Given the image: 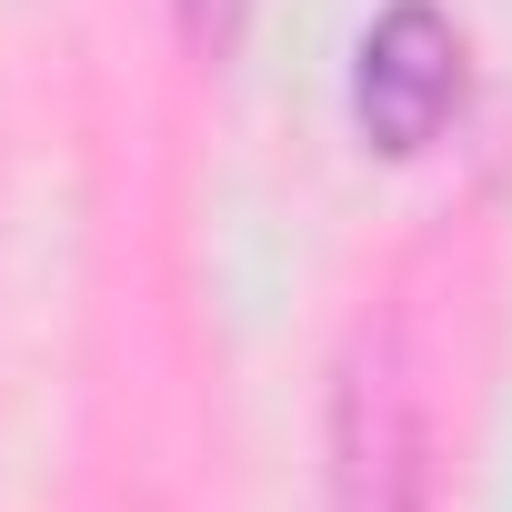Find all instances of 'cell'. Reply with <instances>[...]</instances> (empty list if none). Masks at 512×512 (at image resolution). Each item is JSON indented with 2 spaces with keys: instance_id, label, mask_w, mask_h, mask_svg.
<instances>
[{
  "instance_id": "6da1fadb",
  "label": "cell",
  "mask_w": 512,
  "mask_h": 512,
  "mask_svg": "<svg viewBox=\"0 0 512 512\" xmlns=\"http://www.w3.org/2000/svg\"><path fill=\"white\" fill-rule=\"evenodd\" d=\"M352 111H362V131L392 161H412V151L442 141V121L462 111V31L432 11V0H392V11L362 31Z\"/></svg>"
},
{
  "instance_id": "7a4b0ae2",
  "label": "cell",
  "mask_w": 512,
  "mask_h": 512,
  "mask_svg": "<svg viewBox=\"0 0 512 512\" xmlns=\"http://www.w3.org/2000/svg\"><path fill=\"white\" fill-rule=\"evenodd\" d=\"M412 412L392 372H352L342 382V452H332V512H422V472H412Z\"/></svg>"
}]
</instances>
